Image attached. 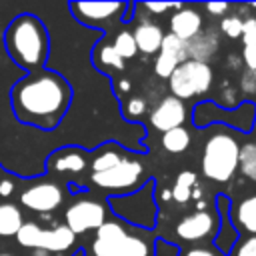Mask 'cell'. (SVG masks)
Masks as SVG:
<instances>
[{
    "instance_id": "cell-15",
    "label": "cell",
    "mask_w": 256,
    "mask_h": 256,
    "mask_svg": "<svg viewBox=\"0 0 256 256\" xmlns=\"http://www.w3.org/2000/svg\"><path fill=\"white\" fill-rule=\"evenodd\" d=\"M90 166V150L80 146H62L50 152L46 160V176L50 174H82Z\"/></svg>"
},
{
    "instance_id": "cell-43",
    "label": "cell",
    "mask_w": 256,
    "mask_h": 256,
    "mask_svg": "<svg viewBox=\"0 0 256 256\" xmlns=\"http://www.w3.org/2000/svg\"><path fill=\"white\" fill-rule=\"evenodd\" d=\"M4 172H6V170H4V168H2V166H0V178H2V176H4Z\"/></svg>"
},
{
    "instance_id": "cell-39",
    "label": "cell",
    "mask_w": 256,
    "mask_h": 256,
    "mask_svg": "<svg viewBox=\"0 0 256 256\" xmlns=\"http://www.w3.org/2000/svg\"><path fill=\"white\" fill-rule=\"evenodd\" d=\"M204 8H206L212 16H222V14L230 8V4H226V2H208Z\"/></svg>"
},
{
    "instance_id": "cell-41",
    "label": "cell",
    "mask_w": 256,
    "mask_h": 256,
    "mask_svg": "<svg viewBox=\"0 0 256 256\" xmlns=\"http://www.w3.org/2000/svg\"><path fill=\"white\" fill-rule=\"evenodd\" d=\"M0 256H18V254H14V252H6V250H0Z\"/></svg>"
},
{
    "instance_id": "cell-11",
    "label": "cell",
    "mask_w": 256,
    "mask_h": 256,
    "mask_svg": "<svg viewBox=\"0 0 256 256\" xmlns=\"http://www.w3.org/2000/svg\"><path fill=\"white\" fill-rule=\"evenodd\" d=\"M212 80H214V72L210 64L186 60L172 72V76L168 78V86L172 96L186 102L194 96H204L210 90Z\"/></svg>"
},
{
    "instance_id": "cell-1",
    "label": "cell",
    "mask_w": 256,
    "mask_h": 256,
    "mask_svg": "<svg viewBox=\"0 0 256 256\" xmlns=\"http://www.w3.org/2000/svg\"><path fill=\"white\" fill-rule=\"evenodd\" d=\"M72 84L56 70L42 68L20 76L10 88L14 118L42 132L56 130L72 106Z\"/></svg>"
},
{
    "instance_id": "cell-31",
    "label": "cell",
    "mask_w": 256,
    "mask_h": 256,
    "mask_svg": "<svg viewBox=\"0 0 256 256\" xmlns=\"http://www.w3.org/2000/svg\"><path fill=\"white\" fill-rule=\"evenodd\" d=\"M242 26H244V20L240 16H224L222 22H220V30L228 38H240L242 36Z\"/></svg>"
},
{
    "instance_id": "cell-16",
    "label": "cell",
    "mask_w": 256,
    "mask_h": 256,
    "mask_svg": "<svg viewBox=\"0 0 256 256\" xmlns=\"http://www.w3.org/2000/svg\"><path fill=\"white\" fill-rule=\"evenodd\" d=\"M188 60V54H186V42L178 40L174 34H164V40H162V46L156 54V60H154V74L158 78H164L168 80L172 76V72Z\"/></svg>"
},
{
    "instance_id": "cell-10",
    "label": "cell",
    "mask_w": 256,
    "mask_h": 256,
    "mask_svg": "<svg viewBox=\"0 0 256 256\" xmlns=\"http://www.w3.org/2000/svg\"><path fill=\"white\" fill-rule=\"evenodd\" d=\"M110 216L112 214L108 210L106 200H98L92 196H76L64 210V226L78 238L98 230Z\"/></svg>"
},
{
    "instance_id": "cell-6",
    "label": "cell",
    "mask_w": 256,
    "mask_h": 256,
    "mask_svg": "<svg viewBox=\"0 0 256 256\" xmlns=\"http://www.w3.org/2000/svg\"><path fill=\"white\" fill-rule=\"evenodd\" d=\"M148 180H150V176L146 174L144 164L136 158L134 152L126 160H122L120 164L112 166L110 170H104V172L88 176L90 186L100 190V192H104L106 198L108 196H124V194L136 192Z\"/></svg>"
},
{
    "instance_id": "cell-29",
    "label": "cell",
    "mask_w": 256,
    "mask_h": 256,
    "mask_svg": "<svg viewBox=\"0 0 256 256\" xmlns=\"http://www.w3.org/2000/svg\"><path fill=\"white\" fill-rule=\"evenodd\" d=\"M146 110H148L146 100H144V98H140V96L128 98V100L122 104V116H124L126 120H130L132 124H134V120H136L138 116L146 114Z\"/></svg>"
},
{
    "instance_id": "cell-38",
    "label": "cell",
    "mask_w": 256,
    "mask_h": 256,
    "mask_svg": "<svg viewBox=\"0 0 256 256\" xmlns=\"http://www.w3.org/2000/svg\"><path fill=\"white\" fill-rule=\"evenodd\" d=\"M242 60L246 64V70L256 72V46H244L242 48Z\"/></svg>"
},
{
    "instance_id": "cell-36",
    "label": "cell",
    "mask_w": 256,
    "mask_h": 256,
    "mask_svg": "<svg viewBox=\"0 0 256 256\" xmlns=\"http://www.w3.org/2000/svg\"><path fill=\"white\" fill-rule=\"evenodd\" d=\"M142 6L152 14H162L166 10H180L182 8V4H178V2H144Z\"/></svg>"
},
{
    "instance_id": "cell-13",
    "label": "cell",
    "mask_w": 256,
    "mask_h": 256,
    "mask_svg": "<svg viewBox=\"0 0 256 256\" xmlns=\"http://www.w3.org/2000/svg\"><path fill=\"white\" fill-rule=\"evenodd\" d=\"M216 230H218L216 210H208V208H198V210L186 214L174 226L176 238L184 240V242H190V244L212 240Z\"/></svg>"
},
{
    "instance_id": "cell-14",
    "label": "cell",
    "mask_w": 256,
    "mask_h": 256,
    "mask_svg": "<svg viewBox=\"0 0 256 256\" xmlns=\"http://www.w3.org/2000/svg\"><path fill=\"white\" fill-rule=\"evenodd\" d=\"M214 204H216V216H218V230L210 240V244L222 256H230L236 244L240 242V232L232 220V200L226 194H216Z\"/></svg>"
},
{
    "instance_id": "cell-27",
    "label": "cell",
    "mask_w": 256,
    "mask_h": 256,
    "mask_svg": "<svg viewBox=\"0 0 256 256\" xmlns=\"http://www.w3.org/2000/svg\"><path fill=\"white\" fill-rule=\"evenodd\" d=\"M114 52L122 58V60H128V58H134L138 48H136V42H134V36H132V30H122L114 36V40L110 42Z\"/></svg>"
},
{
    "instance_id": "cell-25",
    "label": "cell",
    "mask_w": 256,
    "mask_h": 256,
    "mask_svg": "<svg viewBox=\"0 0 256 256\" xmlns=\"http://www.w3.org/2000/svg\"><path fill=\"white\" fill-rule=\"evenodd\" d=\"M216 46H218V36L214 32H200L196 38L186 42L188 60H196V62H206L208 64V58L216 52Z\"/></svg>"
},
{
    "instance_id": "cell-22",
    "label": "cell",
    "mask_w": 256,
    "mask_h": 256,
    "mask_svg": "<svg viewBox=\"0 0 256 256\" xmlns=\"http://www.w3.org/2000/svg\"><path fill=\"white\" fill-rule=\"evenodd\" d=\"M92 64L100 70V72H108V70H124V60L114 52L112 44L106 42V34L96 40L94 48H92Z\"/></svg>"
},
{
    "instance_id": "cell-28",
    "label": "cell",
    "mask_w": 256,
    "mask_h": 256,
    "mask_svg": "<svg viewBox=\"0 0 256 256\" xmlns=\"http://www.w3.org/2000/svg\"><path fill=\"white\" fill-rule=\"evenodd\" d=\"M238 170L242 172V176H246L248 180H254L256 182V146L254 144L240 146Z\"/></svg>"
},
{
    "instance_id": "cell-33",
    "label": "cell",
    "mask_w": 256,
    "mask_h": 256,
    "mask_svg": "<svg viewBox=\"0 0 256 256\" xmlns=\"http://www.w3.org/2000/svg\"><path fill=\"white\" fill-rule=\"evenodd\" d=\"M180 256H222L214 246H204V244H194L188 248H180Z\"/></svg>"
},
{
    "instance_id": "cell-44",
    "label": "cell",
    "mask_w": 256,
    "mask_h": 256,
    "mask_svg": "<svg viewBox=\"0 0 256 256\" xmlns=\"http://www.w3.org/2000/svg\"><path fill=\"white\" fill-rule=\"evenodd\" d=\"M254 146H256V142H254Z\"/></svg>"
},
{
    "instance_id": "cell-37",
    "label": "cell",
    "mask_w": 256,
    "mask_h": 256,
    "mask_svg": "<svg viewBox=\"0 0 256 256\" xmlns=\"http://www.w3.org/2000/svg\"><path fill=\"white\" fill-rule=\"evenodd\" d=\"M240 86L246 94H254L256 92V72L252 70H244L242 74V80H240Z\"/></svg>"
},
{
    "instance_id": "cell-21",
    "label": "cell",
    "mask_w": 256,
    "mask_h": 256,
    "mask_svg": "<svg viewBox=\"0 0 256 256\" xmlns=\"http://www.w3.org/2000/svg\"><path fill=\"white\" fill-rule=\"evenodd\" d=\"M200 194H202V188L198 186V174L192 170L178 172V176L170 188V198L176 204H188L192 198H198Z\"/></svg>"
},
{
    "instance_id": "cell-12",
    "label": "cell",
    "mask_w": 256,
    "mask_h": 256,
    "mask_svg": "<svg viewBox=\"0 0 256 256\" xmlns=\"http://www.w3.org/2000/svg\"><path fill=\"white\" fill-rule=\"evenodd\" d=\"M66 8L82 26L106 34L108 24L122 20L126 2H68Z\"/></svg>"
},
{
    "instance_id": "cell-32",
    "label": "cell",
    "mask_w": 256,
    "mask_h": 256,
    "mask_svg": "<svg viewBox=\"0 0 256 256\" xmlns=\"http://www.w3.org/2000/svg\"><path fill=\"white\" fill-rule=\"evenodd\" d=\"M152 256H180V246L176 242H172V240H166L162 236H156Z\"/></svg>"
},
{
    "instance_id": "cell-9",
    "label": "cell",
    "mask_w": 256,
    "mask_h": 256,
    "mask_svg": "<svg viewBox=\"0 0 256 256\" xmlns=\"http://www.w3.org/2000/svg\"><path fill=\"white\" fill-rule=\"evenodd\" d=\"M66 194H68V184L44 176L38 180L24 182V188L16 192V198L18 204L24 206L26 210L38 214H50L64 204Z\"/></svg>"
},
{
    "instance_id": "cell-18",
    "label": "cell",
    "mask_w": 256,
    "mask_h": 256,
    "mask_svg": "<svg viewBox=\"0 0 256 256\" xmlns=\"http://www.w3.org/2000/svg\"><path fill=\"white\" fill-rule=\"evenodd\" d=\"M132 154V150L124 148L122 144L114 142V140H108L96 148L90 150V174H98V172H104V170H110L112 166L120 164L122 160H126L128 156Z\"/></svg>"
},
{
    "instance_id": "cell-24",
    "label": "cell",
    "mask_w": 256,
    "mask_h": 256,
    "mask_svg": "<svg viewBox=\"0 0 256 256\" xmlns=\"http://www.w3.org/2000/svg\"><path fill=\"white\" fill-rule=\"evenodd\" d=\"M232 220L240 234L244 232L248 236H256V194L238 202L232 210Z\"/></svg>"
},
{
    "instance_id": "cell-34",
    "label": "cell",
    "mask_w": 256,
    "mask_h": 256,
    "mask_svg": "<svg viewBox=\"0 0 256 256\" xmlns=\"http://www.w3.org/2000/svg\"><path fill=\"white\" fill-rule=\"evenodd\" d=\"M234 256H256V236H246L232 250Z\"/></svg>"
},
{
    "instance_id": "cell-7",
    "label": "cell",
    "mask_w": 256,
    "mask_h": 256,
    "mask_svg": "<svg viewBox=\"0 0 256 256\" xmlns=\"http://www.w3.org/2000/svg\"><path fill=\"white\" fill-rule=\"evenodd\" d=\"M214 122L222 124L224 128L250 134L256 124V104L246 100L234 108H226L212 100H202L192 108V124L196 128H206Z\"/></svg>"
},
{
    "instance_id": "cell-30",
    "label": "cell",
    "mask_w": 256,
    "mask_h": 256,
    "mask_svg": "<svg viewBox=\"0 0 256 256\" xmlns=\"http://www.w3.org/2000/svg\"><path fill=\"white\" fill-rule=\"evenodd\" d=\"M18 184H20V180L16 178V174L4 172V176L0 178V200L6 202L8 198H12L18 192Z\"/></svg>"
},
{
    "instance_id": "cell-19",
    "label": "cell",
    "mask_w": 256,
    "mask_h": 256,
    "mask_svg": "<svg viewBox=\"0 0 256 256\" xmlns=\"http://www.w3.org/2000/svg\"><path fill=\"white\" fill-rule=\"evenodd\" d=\"M202 32V16L194 6H184L176 10L170 18V34L182 42H190Z\"/></svg>"
},
{
    "instance_id": "cell-17",
    "label": "cell",
    "mask_w": 256,
    "mask_h": 256,
    "mask_svg": "<svg viewBox=\"0 0 256 256\" xmlns=\"http://www.w3.org/2000/svg\"><path fill=\"white\" fill-rule=\"evenodd\" d=\"M186 104L176 96H164L150 112V124L158 132H168L172 128H180L186 122Z\"/></svg>"
},
{
    "instance_id": "cell-8",
    "label": "cell",
    "mask_w": 256,
    "mask_h": 256,
    "mask_svg": "<svg viewBox=\"0 0 256 256\" xmlns=\"http://www.w3.org/2000/svg\"><path fill=\"white\" fill-rule=\"evenodd\" d=\"M16 242L22 248L28 250H40V252H48V254H64L72 248V252H76V242L78 238L64 226H52V228H44L38 222H30L26 220L20 228V232L16 234Z\"/></svg>"
},
{
    "instance_id": "cell-23",
    "label": "cell",
    "mask_w": 256,
    "mask_h": 256,
    "mask_svg": "<svg viewBox=\"0 0 256 256\" xmlns=\"http://www.w3.org/2000/svg\"><path fill=\"white\" fill-rule=\"evenodd\" d=\"M24 214L22 208L10 200L0 202V240L6 238H16V234L20 232L22 224H24Z\"/></svg>"
},
{
    "instance_id": "cell-42",
    "label": "cell",
    "mask_w": 256,
    "mask_h": 256,
    "mask_svg": "<svg viewBox=\"0 0 256 256\" xmlns=\"http://www.w3.org/2000/svg\"><path fill=\"white\" fill-rule=\"evenodd\" d=\"M72 256H84V254H82V250H80V248H78V250H76V252H72Z\"/></svg>"
},
{
    "instance_id": "cell-5",
    "label": "cell",
    "mask_w": 256,
    "mask_h": 256,
    "mask_svg": "<svg viewBox=\"0 0 256 256\" xmlns=\"http://www.w3.org/2000/svg\"><path fill=\"white\" fill-rule=\"evenodd\" d=\"M238 156L240 142L236 136L224 128H218L204 144L202 174L216 184H226L238 172Z\"/></svg>"
},
{
    "instance_id": "cell-26",
    "label": "cell",
    "mask_w": 256,
    "mask_h": 256,
    "mask_svg": "<svg viewBox=\"0 0 256 256\" xmlns=\"http://www.w3.org/2000/svg\"><path fill=\"white\" fill-rule=\"evenodd\" d=\"M190 140H192V136H190L188 128H186V126H180V128H172V130L164 132L160 144H162V148H164L166 152H170V154H180V152L188 150Z\"/></svg>"
},
{
    "instance_id": "cell-20",
    "label": "cell",
    "mask_w": 256,
    "mask_h": 256,
    "mask_svg": "<svg viewBox=\"0 0 256 256\" xmlns=\"http://www.w3.org/2000/svg\"><path fill=\"white\" fill-rule=\"evenodd\" d=\"M132 36H134L138 52H142V54H158V50L162 46V40H164L162 28L152 20L140 22L132 30Z\"/></svg>"
},
{
    "instance_id": "cell-3",
    "label": "cell",
    "mask_w": 256,
    "mask_h": 256,
    "mask_svg": "<svg viewBox=\"0 0 256 256\" xmlns=\"http://www.w3.org/2000/svg\"><path fill=\"white\" fill-rule=\"evenodd\" d=\"M154 240L152 230L132 228L112 216L92 232L90 242L80 250L84 256H152Z\"/></svg>"
},
{
    "instance_id": "cell-35",
    "label": "cell",
    "mask_w": 256,
    "mask_h": 256,
    "mask_svg": "<svg viewBox=\"0 0 256 256\" xmlns=\"http://www.w3.org/2000/svg\"><path fill=\"white\" fill-rule=\"evenodd\" d=\"M242 42L244 46H256V18H248L244 20L242 26Z\"/></svg>"
},
{
    "instance_id": "cell-4",
    "label": "cell",
    "mask_w": 256,
    "mask_h": 256,
    "mask_svg": "<svg viewBox=\"0 0 256 256\" xmlns=\"http://www.w3.org/2000/svg\"><path fill=\"white\" fill-rule=\"evenodd\" d=\"M108 210L114 218L126 222L132 228L154 230L158 222V200H156V180L150 178L142 188L124 196H108Z\"/></svg>"
},
{
    "instance_id": "cell-2",
    "label": "cell",
    "mask_w": 256,
    "mask_h": 256,
    "mask_svg": "<svg viewBox=\"0 0 256 256\" xmlns=\"http://www.w3.org/2000/svg\"><path fill=\"white\" fill-rule=\"evenodd\" d=\"M2 44L8 58L22 68L24 74L48 66L50 32L42 18L32 12H22L8 22L2 32Z\"/></svg>"
},
{
    "instance_id": "cell-40",
    "label": "cell",
    "mask_w": 256,
    "mask_h": 256,
    "mask_svg": "<svg viewBox=\"0 0 256 256\" xmlns=\"http://www.w3.org/2000/svg\"><path fill=\"white\" fill-rule=\"evenodd\" d=\"M130 88H132V84H130V80H120V84H118V88H116V94H120V96H124V94H128L130 92Z\"/></svg>"
}]
</instances>
